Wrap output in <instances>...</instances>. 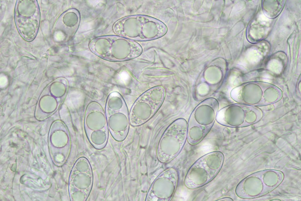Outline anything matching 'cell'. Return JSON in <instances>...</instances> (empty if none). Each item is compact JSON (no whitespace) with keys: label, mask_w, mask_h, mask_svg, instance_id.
<instances>
[{"label":"cell","mask_w":301,"mask_h":201,"mask_svg":"<svg viewBox=\"0 0 301 201\" xmlns=\"http://www.w3.org/2000/svg\"><path fill=\"white\" fill-rule=\"evenodd\" d=\"M218 108L217 101L210 98L201 102L194 110L188 123L187 138L190 144H198L209 133L216 120Z\"/></svg>","instance_id":"cell-2"},{"label":"cell","mask_w":301,"mask_h":201,"mask_svg":"<svg viewBox=\"0 0 301 201\" xmlns=\"http://www.w3.org/2000/svg\"><path fill=\"white\" fill-rule=\"evenodd\" d=\"M117 31L126 37L135 40L153 39L163 35L167 29L160 21L149 17L133 16L119 20Z\"/></svg>","instance_id":"cell-1"},{"label":"cell","mask_w":301,"mask_h":201,"mask_svg":"<svg viewBox=\"0 0 301 201\" xmlns=\"http://www.w3.org/2000/svg\"><path fill=\"white\" fill-rule=\"evenodd\" d=\"M129 77L128 74L126 72H123L121 75L122 80L124 82H126L128 80Z\"/></svg>","instance_id":"cell-4"},{"label":"cell","mask_w":301,"mask_h":201,"mask_svg":"<svg viewBox=\"0 0 301 201\" xmlns=\"http://www.w3.org/2000/svg\"><path fill=\"white\" fill-rule=\"evenodd\" d=\"M224 160L223 154L218 151L210 152L198 159L187 173L185 179L186 187L195 189L209 183L220 171Z\"/></svg>","instance_id":"cell-3"},{"label":"cell","mask_w":301,"mask_h":201,"mask_svg":"<svg viewBox=\"0 0 301 201\" xmlns=\"http://www.w3.org/2000/svg\"><path fill=\"white\" fill-rule=\"evenodd\" d=\"M231 201L233 200L232 199L228 197H224L218 199L216 201Z\"/></svg>","instance_id":"cell-5"}]
</instances>
